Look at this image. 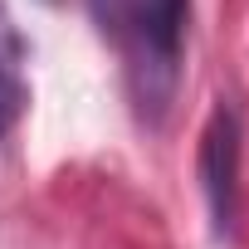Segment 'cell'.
Masks as SVG:
<instances>
[{
	"mask_svg": "<svg viewBox=\"0 0 249 249\" xmlns=\"http://www.w3.org/2000/svg\"><path fill=\"white\" fill-rule=\"evenodd\" d=\"M181 30H186V0H142V44L127 59L137 103L161 117L181 69Z\"/></svg>",
	"mask_w": 249,
	"mask_h": 249,
	"instance_id": "1",
	"label": "cell"
},
{
	"mask_svg": "<svg viewBox=\"0 0 249 249\" xmlns=\"http://www.w3.org/2000/svg\"><path fill=\"white\" fill-rule=\"evenodd\" d=\"M25 103H30V88H25V39L15 30L10 5L0 0V142L15 132Z\"/></svg>",
	"mask_w": 249,
	"mask_h": 249,
	"instance_id": "3",
	"label": "cell"
},
{
	"mask_svg": "<svg viewBox=\"0 0 249 249\" xmlns=\"http://www.w3.org/2000/svg\"><path fill=\"white\" fill-rule=\"evenodd\" d=\"M200 191L215 220V234L230 239L239 220V117L234 107H215L200 132Z\"/></svg>",
	"mask_w": 249,
	"mask_h": 249,
	"instance_id": "2",
	"label": "cell"
}]
</instances>
